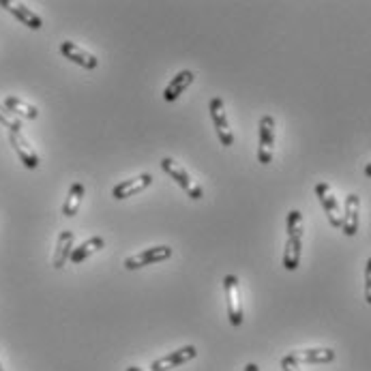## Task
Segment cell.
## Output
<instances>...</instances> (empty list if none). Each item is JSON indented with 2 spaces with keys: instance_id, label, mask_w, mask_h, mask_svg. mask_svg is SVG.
I'll return each instance as SVG.
<instances>
[{
  "instance_id": "1",
  "label": "cell",
  "mask_w": 371,
  "mask_h": 371,
  "mask_svg": "<svg viewBox=\"0 0 371 371\" xmlns=\"http://www.w3.org/2000/svg\"><path fill=\"white\" fill-rule=\"evenodd\" d=\"M161 170L166 172L178 187H183V191H185L191 200H202V197H204L202 187L189 176V172L181 166V163H176L174 159L163 157V159H161Z\"/></svg>"
},
{
  "instance_id": "2",
  "label": "cell",
  "mask_w": 371,
  "mask_h": 371,
  "mask_svg": "<svg viewBox=\"0 0 371 371\" xmlns=\"http://www.w3.org/2000/svg\"><path fill=\"white\" fill-rule=\"evenodd\" d=\"M226 299H228V318L232 326L242 324V301H240V283L236 275H226L223 279Z\"/></svg>"
},
{
  "instance_id": "3",
  "label": "cell",
  "mask_w": 371,
  "mask_h": 371,
  "mask_svg": "<svg viewBox=\"0 0 371 371\" xmlns=\"http://www.w3.org/2000/svg\"><path fill=\"white\" fill-rule=\"evenodd\" d=\"M172 258V247L168 245H159V247H152V249H144L136 256H129L125 260V268L127 271H136V268H142V266H148V264H157V262H166Z\"/></svg>"
},
{
  "instance_id": "4",
  "label": "cell",
  "mask_w": 371,
  "mask_h": 371,
  "mask_svg": "<svg viewBox=\"0 0 371 371\" xmlns=\"http://www.w3.org/2000/svg\"><path fill=\"white\" fill-rule=\"evenodd\" d=\"M273 150H275V118L266 114L260 120V144H258V161L262 166H268L273 161Z\"/></svg>"
},
{
  "instance_id": "5",
  "label": "cell",
  "mask_w": 371,
  "mask_h": 371,
  "mask_svg": "<svg viewBox=\"0 0 371 371\" xmlns=\"http://www.w3.org/2000/svg\"><path fill=\"white\" fill-rule=\"evenodd\" d=\"M211 118H213V125L217 129V138L221 142V146H232L234 144V134L230 129V120L226 114V105L219 97L211 99Z\"/></svg>"
},
{
  "instance_id": "6",
  "label": "cell",
  "mask_w": 371,
  "mask_h": 371,
  "mask_svg": "<svg viewBox=\"0 0 371 371\" xmlns=\"http://www.w3.org/2000/svg\"><path fill=\"white\" fill-rule=\"evenodd\" d=\"M315 195L322 204V209L328 217V221H331L333 228H341V221H344V215H341V209H339V202L337 197L333 195L331 187H328L326 183H318L315 185Z\"/></svg>"
},
{
  "instance_id": "7",
  "label": "cell",
  "mask_w": 371,
  "mask_h": 371,
  "mask_svg": "<svg viewBox=\"0 0 371 371\" xmlns=\"http://www.w3.org/2000/svg\"><path fill=\"white\" fill-rule=\"evenodd\" d=\"M197 356V348L195 346H185L176 352H170L166 356H161L157 360H152L150 369L152 371H170V369H176L178 365H185L189 360H193Z\"/></svg>"
},
{
  "instance_id": "8",
  "label": "cell",
  "mask_w": 371,
  "mask_h": 371,
  "mask_svg": "<svg viewBox=\"0 0 371 371\" xmlns=\"http://www.w3.org/2000/svg\"><path fill=\"white\" fill-rule=\"evenodd\" d=\"M60 54H63L67 60H71V63H75V65H79V67H84V69H89V71H93V69L99 67L97 56H93V54L86 52V50H82L77 44H73V41H63V44H60Z\"/></svg>"
},
{
  "instance_id": "9",
  "label": "cell",
  "mask_w": 371,
  "mask_h": 371,
  "mask_svg": "<svg viewBox=\"0 0 371 371\" xmlns=\"http://www.w3.org/2000/svg\"><path fill=\"white\" fill-rule=\"evenodd\" d=\"M0 7L7 9L11 15H15L24 26H28L30 30H41L44 28V20H41L32 9H28L22 3H15V0H0Z\"/></svg>"
},
{
  "instance_id": "10",
  "label": "cell",
  "mask_w": 371,
  "mask_h": 371,
  "mask_svg": "<svg viewBox=\"0 0 371 371\" xmlns=\"http://www.w3.org/2000/svg\"><path fill=\"white\" fill-rule=\"evenodd\" d=\"M9 144L13 146L15 155L24 163V168H28V170H37L39 168V155H37V150L28 144V140L22 134H11L9 131Z\"/></svg>"
},
{
  "instance_id": "11",
  "label": "cell",
  "mask_w": 371,
  "mask_h": 371,
  "mask_svg": "<svg viewBox=\"0 0 371 371\" xmlns=\"http://www.w3.org/2000/svg\"><path fill=\"white\" fill-rule=\"evenodd\" d=\"M152 185V176L150 174H140V176H134L129 181H122L118 183L114 189H112V195L114 200H127L136 193H142L144 189H148Z\"/></svg>"
},
{
  "instance_id": "12",
  "label": "cell",
  "mask_w": 371,
  "mask_h": 371,
  "mask_svg": "<svg viewBox=\"0 0 371 371\" xmlns=\"http://www.w3.org/2000/svg\"><path fill=\"white\" fill-rule=\"evenodd\" d=\"M299 365H320V363H333L335 350L331 348H311V350H297L287 354Z\"/></svg>"
},
{
  "instance_id": "13",
  "label": "cell",
  "mask_w": 371,
  "mask_h": 371,
  "mask_svg": "<svg viewBox=\"0 0 371 371\" xmlns=\"http://www.w3.org/2000/svg\"><path fill=\"white\" fill-rule=\"evenodd\" d=\"M358 215H360V197L356 193H350L346 197L344 221H341V230L346 236H354L358 232Z\"/></svg>"
},
{
  "instance_id": "14",
  "label": "cell",
  "mask_w": 371,
  "mask_h": 371,
  "mask_svg": "<svg viewBox=\"0 0 371 371\" xmlns=\"http://www.w3.org/2000/svg\"><path fill=\"white\" fill-rule=\"evenodd\" d=\"M193 71H189V69H185V71H178L174 77H172V82L166 86V91H163V99L166 101H176L189 86H191V82H193Z\"/></svg>"
},
{
  "instance_id": "15",
  "label": "cell",
  "mask_w": 371,
  "mask_h": 371,
  "mask_svg": "<svg viewBox=\"0 0 371 371\" xmlns=\"http://www.w3.org/2000/svg\"><path fill=\"white\" fill-rule=\"evenodd\" d=\"M73 242H75V234L71 230L60 232V236L56 240V252H54V268H63L67 264V260L71 258V252H73Z\"/></svg>"
},
{
  "instance_id": "16",
  "label": "cell",
  "mask_w": 371,
  "mask_h": 371,
  "mask_svg": "<svg viewBox=\"0 0 371 371\" xmlns=\"http://www.w3.org/2000/svg\"><path fill=\"white\" fill-rule=\"evenodd\" d=\"M105 247V240L101 236H93L89 240H84L79 247H73V252H71V262L73 264H79V262H84L86 258H91L93 254H97L99 249H103Z\"/></svg>"
},
{
  "instance_id": "17",
  "label": "cell",
  "mask_w": 371,
  "mask_h": 371,
  "mask_svg": "<svg viewBox=\"0 0 371 371\" xmlns=\"http://www.w3.org/2000/svg\"><path fill=\"white\" fill-rule=\"evenodd\" d=\"M301 247H303V236H287L285 252H283V266H285V271H297L299 268Z\"/></svg>"
},
{
  "instance_id": "18",
  "label": "cell",
  "mask_w": 371,
  "mask_h": 371,
  "mask_svg": "<svg viewBox=\"0 0 371 371\" xmlns=\"http://www.w3.org/2000/svg\"><path fill=\"white\" fill-rule=\"evenodd\" d=\"M82 197H84V185L82 183H73L69 187V193H67V200L63 204V215L65 217H75L77 211H79V204H82Z\"/></svg>"
},
{
  "instance_id": "19",
  "label": "cell",
  "mask_w": 371,
  "mask_h": 371,
  "mask_svg": "<svg viewBox=\"0 0 371 371\" xmlns=\"http://www.w3.org/2000/svg\"><path fill=\"white\" fill-rule=\"evenodd\" d=\"M11 114L15 116H22V118H28V120H34L39 116V110L34 105H30L28 101L20 99V97H7L5 103H3Z\"/></svg>"
},
{
  "instance_id": "20",
  "label": "cell",
  "mask_w": 371,
  "mask_h": 371,
  "mask_svg": "<svg viewBox=\"0 0 371 371\" xmlns=\"http://www.w3.org/2000/svg\"><path fill=\"white\" fill-rule=\"evenodd\" d=\"M0 125L7 127L11 134H22V120L15 114H11L3 103H0Z\"/></svg>"
},
{
  "instance_id": "21",
  "label": "cell",
  "mask_w": 371,
  "mask_h": 371,
  "mask_svg": "<svg viewBox=\"0 0 371 371\" xmlns=\"http://www.w3.org/2000/svg\"><path fill=\"white\" fill-rule=\"evenodd\" d=\"M287 236H303V215L297 209L287 213Z\"/></svg>"
},
{
  "instance_id": "22",
  "label": "cell",
  "mask_w": 371,
  "mask_h": 371,
  "mask_svg": "<svg viewBox=\"0 0 371 371\" xmlns=\"http://www.w3.org/2000/svg\"><path fill=\"white\" fill-rule=\"evenodd\" d=\"M365 301L371 305V258L365 264Z\"/></svg>"
},
{
  "instance_id": "23",
  "label": "cell",
  "mask_w": 371,
  "mask_h": 371,
  "mask_svg": "<svg viewBox=\"0 0 371 371\" xmlns=\"http://www.w3.org/2000/svg\"><path fill=\"white\" fill-rule=\"evenodd\" d=\"M281 369H283V371H301L299 363H294L290 356H283V358H281Z\"/></svg>"
},
{
  "instance_id": "24",
  "label": "cell",
  "mask_w": 371,
  "mask_h": 371,
  "mask_svg": "<svg viewBox=\"0 0 371 371\" xmlns=\"http://www.w3.org/2000/svg\"><path fill=\"white\" fill-rule=\"evenodd\" d=\"M245 371H260V367H258L256 363H249V365L245 367Z\"/></svg>"
},
{
  "instance_id": "25",
  "label": "cell",
  "mask_w": 371,
  "mask_h": 371,
  "mask_svg": "<svg viewBox=\"0 0 371 371\" xmlns=\"http://www.w3.org/2000/svg\"><path fill=\"white\" fill-rule=\"evenodd\" d=\"M365 176L371 178V163H367V166H365Z\"/></svg>"
},
{
  "instance_id": "26",
  "label": "cell",
  "mask_w": 371,
  "mask_h": 371,
  "mask_svg": "<svg viewBox=\"0 0 371 371\" xmlns=\"http://www.w3.org/2000/svg\"><path fill=\"white\" fill-rule=\"evenodd\" d=\"M127 371H144V369H140V367H127Z\"/></svg>"
},
{
  "instance_id": "27",
  "label": "cell",
  "mask_w": 371,
  "mask_h": 371,
  "mask_svg": "<svg viewBox=\"0 0 371 371\" xmlns=\"http://www.w3.org/2000/svg\"><path fill=\"white\" fill-rule=\"evenodd\" d=\"M0 371H5V369H3V363H0Z\"/></svg>"
}]
</instances>
